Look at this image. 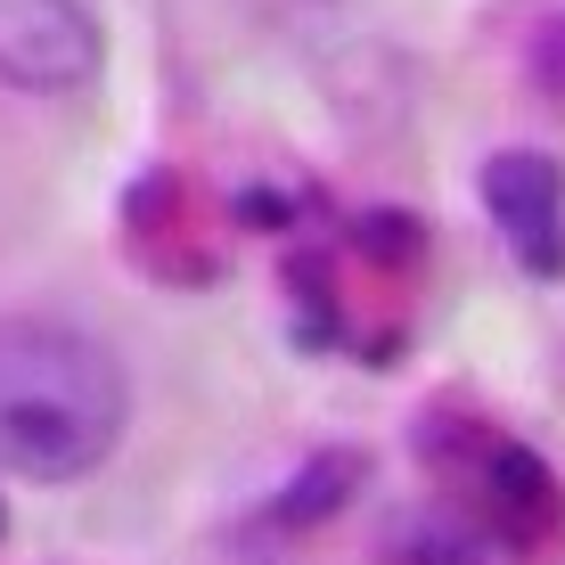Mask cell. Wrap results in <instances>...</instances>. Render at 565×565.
Listing matches in <instances>:
<instances>
[{
    "label": "cell",
    "instance_id": "6",
    "mask_svg": "<svg viewBox=\"0 0 565 565\" xmlns=\"http://www.w3.org/2000/svg\"><path fill=\"white\" fill-rule=\"evenodd\" d=\"M0 533H9V500H0Z\"/></svg>",
    "mask_w": 565,
    "mask_h": 565
},
{
    "label": "cell",
    "instance_id": "4",
    "mask_svg": "<svg viewBox=\"0 0 565 565\" xmlns=\"http://www.w3.org/2000/svg\"><path fill=\"white\" fill-rule=\"evenodd\" d=\"M476 483H483V524L500 541H541L557 524V476L509 435H476Z\"/></svg>",
    "mask_w": 565,
    "mask_h": 565
},
{
    "label": "cell",
    "instance_id": "1",
    "mask_svg": "<svg viewBox=\"0 0 565 565\" xmlns=\"http://www.w3.org/2000/svg\"><path fill=\"white\" fill-rule=\"evenodd\" d=\"M131 426V377L99 337L66 320H0V467L74 483L115 459Z\"/></svg>",
    "mask_w": 565,
    "mask_h": 565
},
{
    "label": "cell",
    "instance_id": "2",
    "mask_svg": "<svg viewBox=\"0 0 565 565\" xmlns=\"http://www.w3.org/2000/svg\"><path fill=\"white\" fill-rule=\"evenodd\" d=\"M483 213L533 279H565V164L550 148H500L483 164Z\"/></svg>",
    "mask_w": 565,
    "mask_h": 565
},
{
    "label": "cell",
    "instance_id": "5",
    "mask_svg": "<svg viewBox=\"0 0 565 565\" xmlns=\"http://www.w3.org/2000/svg\"><path fill=\"white\" fill-rule=\"evenodd\" d=\"M361 476V459H344V451H328L320 467H311V476L303 483H287V500H279V524H311V516H328V509H337V483H353Z\"/></svg>",
    "mask_w": 565,
    "mask_h": 565
},
{
    "label": "cell",
    "instance_id": "3",
    "mask_svg": "<svg viewBox=\"0 0 565 565\" xmlns=\"http://www.w3.org/2000/svg\"><path fill=\"white\" fill-rule=\"evenodd\" d=\"M99 74V25L83 0H0V83L9 90H83Z\"/></svg>",
    "mask_w": 565,
    "mask_h": 565
}]
</instances>
